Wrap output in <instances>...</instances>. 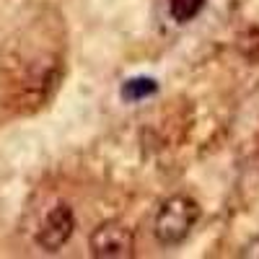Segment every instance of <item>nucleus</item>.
Wrapping results in <instances>:
<instances>
[{"mask_svg": "<svg viewBox=\"0 0 259 259\" xmlns=\"http://www.w3.org/2000/svg\"><path fill=\"white\" fill-rule=\"evenodd\" d=\"M200 205L189 194H171V197L158 207L153 221V236L161 246H179L189 239L200 221Z\"/></svg>", "mask_w": 259, "mask_h": 259, "instance_id": "nucleus-1", "label": "nucleus"}, {"mask_svg": "<svg viewBox=\"0 0 259 259\" xmlns=\"http://www.w3.org/2000/svg\"><path fill=\"white\" fill-rule=\"evenodd\" d=\"M89 249L96 259H127L135 254L133 228L122 221H104L89 236Z\"/></svg>", "mask_w": 259, "mask_h": 259, "instance_id": "nucleus-2", "label": "nucleus"}, {"mask_svg": "<svg viewBox=\"0 0 259 259\" xmlns=\"http://www.w3.org/2000/svg\"><path fill=\"white\" fill-rule=\"evenodd\" d=\"M73 231H75V215H73L70 205L60 202L47 212V218L41 221V226L36 231V244L45 251L55 254L70 241Z\"/></svg>", "mask_w": 259, "mask_h": 259, "instance_id": "nucleus-3", "label": "nucleus"}, {"mask_svg": "<svg viewBox=\"0 0 259 259\" xmlns=\"http://www.w3.org/2000/svg\"><path fill=\"white\" fill-rule=\"evenodd\" d=\"M156 91H158V83L153 78H130L122 85V99L130 101V104H138L148 96H153Z\"/></svg>", "mask_w": 259, "mask_h": 259, "instance_id": "nucleus-4", "label": "nucleus"}, {"mask_svg": "<svg viewBox=\"0 0 259 259\" xmlns=\"http://www.w3.org/2000/svg\"><path fill=\"white\" fill-rule=\"evenodd\" d=\"M205 8V0H168V13L179 24H187Z\"/></svg>", "mask_w": 259, "mask_h": 259, "instance_id": "nucleus-5", "label": "nucleus"}, {"mask_svg": "<svg viewBox=\"0 0 259 259\" xmlns=\"http://www.w3.org/2000/svg\"><path fill=\"white\" fill-rule=\"evenodd\" d=\"M241 256H251V259L259 256V239H251V241L246 244V249L241 251Z\"/></svg>", "mask_w": 259, "mask_h": 259, "instance_id": "nucleus-6", "label": "nucleus"}]
</instances>
